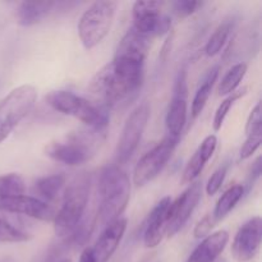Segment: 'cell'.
I'll return each mask as SVG.
<instances>
[{"mask_svg": "<svg viewBox=\"0 0 262 262\" xmlns=\"http://www.w3.org/2000/svg\"><path fill=\"white\" fill-rule=\"evenodd\" d=\"M78 262H96L95 261L94 253H92L91 247H86L81 253V257H79Z\"/></svg>", "mask_w": 262, "mask_h": 262, "instance_id": "34", "label": "cell"}, {"mask_svg": "<svg viewBox=\"0 0 262 262\" xmlns=\"http://www.w3.org/2000/svg\"><path fill=\"white\" fill-rule=\"evenodd\" d=\"M220 68L219 66L214 67V68L210 69L206 73V76L202 79V83L200 84L199 89H197L196 94H194L193 101H192V115L193 118H197L202 113V110L206 106L207 101H209V97L211 95L212 87H214L215 82H216L217 77H219Z\"/></svg>", "mask_w": 262, "mask_h": 262, "instance_id": "20", "label": "cell"}, {"mask_svg": "<svg viewBox=\"0 0 262 262\" xmlns=\"http://www.w3.org/2000/svg\"><path fill=\"white\" fill-rule=\"evenodd\" d=\"M262 142V129L256 130V132L251 133L247 136L245 143H243L242 148H241V159L242 160H247L248 158L253 155L256 151L260 148Z\"/></svg>", "mask_w": 262, "mask_h": 262, "instance_id": "28", "label": "cell"}, {"mask_svg": "<svg viewBox=\"0 0 262 262\" xmlns=\"http://www.w3.org/2000/svg\"><path fill=\"white\" fill-rule=\"evenodd\" d=\"M118 9V3L99 0L90 5L78 22V35L82 45L87 49L96 48L109 33Z\"/></svg>", "mask_w": 262, "mask_h": 262, "instance_id": "6", "label": "cell"}, {"mask_svg": "<svg viewBox=\"0 0 262 262\" xmlns=\"http://www.w3.org/2000/svg\"><path fill=\"white\" fill-rule=\"evenodd\" d=\"M130 183L127 173L119 165H107L99 178V216L102 225L119 219L127 209Z\"/></svg>", "mask_w": 262, "mask_h": 262, "instance_id": "2", "label": "cell"}, {"mask_svg": "<svg viewBox=\"0 0 262 262\" xmlns=\"http://www.w3.org/2000/svg\"><path fill=\"white\" fill-rule=\"evenodd\" d=\"M202 7L201 2H193V0H177L173 3V9L178 17H188L193 14L199 8Z\"/></svg>", "mask_w": 262, "mask_h": 262, "instance_id": "30", "label": "cell"}, {"mask_svg": "<svg viewBox=\"0 0 262 262\" xmlns=\"http://www.w3.org/2000/svg\"><path fill=\"white\" fill-rule=\"evenodd\" d=\"M202 194V183H192L176 201H171L166 224V235L174 237L186 225L194 209L199 205Z\"/></svg>", "mask_w": 262, "mask_h": 262, "instance_id": "11", "label": "cell"}, {"mask_svg": "<svg viewBox=\"0 0 262 262\" xmlns=\"http://www.w3.org/2000/svg\"><path fill=\"white\" fill-rule=\"evenodd\" d=\"M160 2H136L133 4V30L145 37L163 36L170 30L171 22L168 17L161 15Z\"/></svg>", "mask_w": 262, "mask_h": 262, "instance_id": "10", "label": "cell"}, {"mask_svg": "<svg viewBox=\"0 0 262 262\" xmlns=\"http://www.w3.org/2000/svg\"><path fill=\"white\" fill-rule=\"evenodd\" d=\"M91 179L87 173H81L73 178L64 192L63 202L54 217V232L56 237L68 239L83 220L90 197Z\"/></svg>", "mask_w": 262, "mask_h": 262, "instance_id": "3", "label": "cell"}, {"mask_svg": "<svg viewBox=\"0 0 262 262\" xmlns=\"http://www.w3.org/2000/svg\"><path fill=\"white\" fill-rule=\"evenodd\" d=\"M216 146L217 138L215 135H209L202 141L200 147L197 148L196 152L189 159L186 168H184L183 174H182V184H192L196 181L197 177L204 170L207 161L214 155L215 150H216Z\"/></svg>", "mask_w": 262, "mask_h": 262, "instance_id": "17", "label": "cell"}, {"mask_svg": "<svg viewBox=\"0 0 262 262\" xmlns=\"http://www.w3.org/2000/svg\"><path fill=\"white\" fill-rule=\"evenodd\" d=\"M104 130L91 129L77 132L69 136L66 142H51L45 147L48 158L56 163L77 166L84 164L92 158L97 143L101 141Z\"/></svg>", "mask_w": 262, "mask_h": 262, "instance_id": "5", "label": "cell"}, {"mask_svg": "<svg viewBox=\"0 0 262 262\" xmlns=\"http://www.w3.org/2000/svg\"><path fill=\"white\" fill-rule=\"evenodd\" d=\"M187 96H188V87H187V72L182 68L177 76L174 83L173 97L169 104L168 112L165 117V125L170 137L179 138L182 130L187 122Z\"/></svg>", "mask_w": 262, "mask_h": 262, "instance_id": "12", "label": "cell"}, {"mask_svg": "<svg viewBox=\"0 0 262 262\" xmlns=\"http://www.w3.org/2000/svg\"><path fill=\"white\" fill-rule=\"evenodd\" d=\"M262 129V118H261V104L257 102L256 106L251 110L250 115H248L247 123H246V135H251V133L256 132V130Z\"/></svg>", "mask_w": 262, "mask_h": 262, "instance_id": "32", "label": "cell"}, {"mask_svg": "<svg viewBox=\"0 0 262 262\" xmlns=\"http://www.w3.org/2000/svg\"><path fill=\"white\" fill-rule=\"evenodd\" d=\"M230 31H232V22L230 20H225L222 25L217 26V28L214 31V33L205 46V53L207 56H215L220 53V50L229 37Z\"/></svg>", "mask_w": 262, "mask_h": 262, "instance_id": "24", "label": "cell"}, {"mask_svg": "<svg viewBox=\"0 0 262 262\" xmlns=\"http://www.w3.org/2000/svg\"><path fill=\"white\" fill-rule=\"evenodd\" d=\"M145 74V61L117 56L100 69L90 83V92L99 106L107 110L127 100L140 90Z\"/></svg>", "mask_w": 262, "mask_h": 262, "instance_id": "1", "label": "cell"}, {"mask_svg": "<svg viewBox=\"0 0 262 262\" xmlns=\"http://www.w3.org/2000/svg\"><path fill=\"white\" fill-rule=\"evenodd\" d=\"M215 262H225V261L224 260H216Z\"/></svg>", "mask_w": 262, "mask_h": 262, "instance_id": "37", "label": "cell"}, {"mask_svg": "<svg viewBox=\"0 0 262 262\" xmlns=\"http://www.w3.org/2000/svg\"><path fill=\"white\" fill-rule=\"evenodd\" d=\"M262 239V220L255 216L238 229L232 243V255L235 261L248 262L257 255Z\"/></svg>", "mask_w": 262, "mask_h": 262, "instance_id": "13", "label": "cell"}, {"mask_svg": "<svg viewBox=\"0 0 262 262\" xmlns=\"http://www.w3.org/2000/svg\"><path fill=\"white\" fill-rule=\"evenodd\" d=\"M170 205V197H164L148 215L145 233H143V243L147 248H155L156 246L160 245L164 235L166 234V224H168Z\"/></svg>", "mask_w": 262, "mask_h": 262, "instance_id": "16", "label": "cell"}, {"mask_svg": "<svg viewBox=\"0 0 262 262\" xmlns=\"http://www.w3.org/2000/svg\"><path fill=\"white\" fill-rule=\"evenodd\" d=\"M60 262H72L71 260H68V258H66V260H61Z\"/></svg>", "mask_w": 262, "mask_h": 262, "instance_id": "36", "label": "cell"}, {"mask_svg": "<svg viewBox=\"0 0 262 262\" xmlns=\"http://www.w3.org/2000/svg\"><path fill=\"white\" fill-rule=\"evenodd\" d=\"M243 193H245V187L239 186H233L217 200L216 206H215L214 212H212V217L216 222V224L219 222H222L230 211L235 207V205L241 201Z\"/></svg>", "mask_w": 262, "mask_h": 262, "instance_id": "21", "label": "cell"}, {"mask_svg": "<svg viewBox=\"0 0 262 262\" xmlns=\"http://www.w3.org/2000/svg\"><path fill=\"white\" fill-rule=\"evenodd\" d=\"M46 102L54 110L81 120L91 129L104 130L109 124L107 110L73 92L51 91L46 95Z\"/></svg>", "mask_w": 262, "mask_h": 262, "instance_id": "4", "label": "cell"}, {"mask_svg": "<svg viewBox=\"0 0 262 262\" xmlns=\"http://www.w3.org/2000/svg\"><path fill=\"white\" fill-rule=\"evenodd\" d=\"M228 173V165H223L220 166L219 169L214 171L211 177H210L209 182L206 184V193L209 196H214L220 188H222L223 183H224V179L227 177Z\"/></svg>", "mask_w": 262, "mask_h": 262, "instance_id": "29", "label": "cell"}, {"mask_svg": "<svg viewBox=\"0 0 262 262\" xmlns=\"http://www.w3.org/2000/svg\"><path fill=\"white\" fill-rule=\"evenodd\" d=\"M60 3L54 2H23L17 9V22L23 27L37 25L51 14Z\"/></svg>", "mask_w": 262, "mask_h": 262, "instance_id": "19", "label": "cell"}, {"mask_svg": "<svg viewBox=\"0 0 262 262\" xmlns=\"http://www.w3.org/2000/svg\"><path fill=\"white\" fill-rule=\"evenodd\" d=\"M150 114L151 107L148 102H142L127 118L115 150V160L118 164L127 163L137 150L138 143L147 127Z\"/></svg>", "mask_w": 262, "mask_h": 262, "instance_id": "8", "label": "cell"}, {"mask_svg": "<svg viewBox=\"0 0 262 262\" xmlns=\"http://www.w3.org/2000/svg\"><path fill=\"white\" fill-rule=\"evenodd\" d=\"M178 140L179 138L168 136L138 160L133 173L136 186H146L163 171L178 145Z\"/></svg>", "mask_w": 262, "mask_h": 262, "instance_id": "9", "label": "cell"}, {"mask_svg": "<svg viewBox=\"0 0 262 262\" xmlns=\"http://www.w3.org/2000/svg\"><path fill=\"white\" fill-rule=\"evenodd\" d=\"M125 229H127V220L123 217H119L110 224L105 225L99 239L92 247L95 261L107 262L112 258L124 235Z\"/></svg>", "mask_w": 262, "mask_h": 262, "instance_id": "15", "label": "cell"}, {"mask_svg": "<svg viewBox=\"0 0 262 262\" xmlns=\"http://www.w3.org/2000/svg\"><path fill=\"white\" fill-rule=\"evenodd\" d=\"M0 262H17V261L12 257H4V258H0Z\"/></svg>", "mask_w": 262, "mask_h": 262, "instance_id": "35", "label": "cell"}, {"mask_svg": "<svg viewBox=\"0 0 262 262\" xmlns=\"http://www.w3.org/2000/svg\"><path fill=\"white\" fill-rule=\"evenodd\" d=\"M229 242L227 230H217L209 234L194 248L187 262H215Z\"/></svg>", "mask_w": 262, "mask_h": 262, "instance_id": "18", "label": "cell"}, {"mask_svg": "<svg viewBox=\"0 0 262 262\" xmlns=\"http://www.w3.org/2000/svg\"><path fill=\"white\" fill-rule=\"evenodd\" d=\"M215 225H216V222H215L211 214L204 216L199 223H197L196 227H194V238H197V239H204V238H206L207 235L211 233V230L214 229Z\"/></svg>", "mask_w": 262, "mask_h": 262, "instance_id": "31", "label": "cell"}, {"mask_svg": "<svg viewBox=\"0 0 262 262\" xmlns=\"http://www.w3.org/2000/svg\"><path fill=\"white\" fill-rule=\"evenodd\" d=\"M26 191V183L17 173L0 176V197L22 196Z\"/></svg>", "mask_w": 262, "mask_h": 262, "instance_id": "25", "label": "cell"}, {"mask_svg": "<svg viewBox=\"0 0 262 262\" xmlns=\"http://www.w3.org/2000/svg\"><path fill=\"white\" fill-rule=\"evenodd\" d=\"M0 211L26 215V216L41 220V222H54V217H55V211L53 207L41 200L26 196V194L14 197H0Z\"/></svg>", "mask_w": 262, "mask_h": 262, "instance_id": "14", "label": "cell"}, {"mask_svg": "<svg viewBox=\"0 0 262 262\" xmlns=\"http://www.w3.org/2000/svg\"><path fill=\"white\" fill-rule=\"evenodd\" d=\"M246 73H247V64L246 63H238L233 66L220 82L219 87H217V94L220 96H229L230 94H233L238 89L242 79L245 78Z\"/></svg>", "mask_w": 262, "mask_h": 262, "instance_id": "22", "label": "cell"}, {"mask_svg": "<svg viewBox=\"0 0 262 262\" xmlns=\"http://www.w3.org/2000/svg\"><path fill=\"white\" fill-rule=\"evenodd\" d=\"M37 100V90L22 84L0 101V143L7 140L18 124L30 114Z\"/></svg>", "mask_w": 262, "mask_h": 262, "instance_id": "7", "label": "cell"}, {"mask_svg": "<svg viewBox=\"0 0 262 262\" xmlns=\"http://www.w3.org/2000/svg\"><path fill=\"white\" fill-rule=\"evenodd\" d=\"M245 95H246V89L239 90V91H234L219 105L217 110L215 112L214 120H212V127H214V130H216L217 132V130L222 129L223 124H224L225 119H227L228 117V113L230 112V109H232V106L234 105V102L237 101V100H239L242 96H245Z\"/></svg>", "mask_w": 262, "mask_h": 262, "instance_id": "26", "label": "cell"}, {"mask_svg": "<svg viewBox=\"0 0 262 262\" xmlns=\"http://www.w3.org/2000/svg\"><path fill=\"white\" fill-rule=\"evenodd\" d=\"M261 171V158H257V160L253 163L252 170H251V179H252V182L257 181V179L260 178Z\"/></svg>", "mask_w": 262, "mask_h": 262, "instance_id": "33", "label": "cell"}, {"mask_svg": "<svg viewBox=\"0 0 262 262\" xmlns=\"http://www.w3.org/2000/svg\"><path fill=\"white\" fill-rule=\"evenodd\" d=\"M31 239V235L13 227L5 220L0 219V242L3 243H20Z\"/></svg>", "mask_w": 262, "mask_h": 262, "instance_id": "27", "label": "cell"}, {"mask_svg": "<svg viewBox=\"0 0 262 262\" xmlns=\"http://www.w3.org/2000/svg\"><path fill=\"white\" fill-rule=\"evenodd\" d=\"M64 184H66V177L61 174H54V176H48L38 179L36 183V189L43 199L54 201L63 189Z\"/></svg>", "mask_w": 262, "mask_h": 262, "instance_id": "23", "label": "cell"}]
</instances>
